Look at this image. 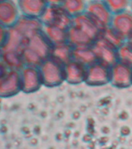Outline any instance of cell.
Here are the masks:
<instances>
[{
    "instance_id": "28",
    "label": "cell",
    "mask_w": 132,
    "mask_h": 149,
    "mask_svg": "<svg viewBox=\"0 0 132 149\" xmlns=\"http://www.w3.org/2000/svg\"><path fill=\"white\" fill-rule=\"evenodd\" d=\"M131 134V128L128 127V126H123L121 128V134L123 135V136H128V135Z\"/></svg>"
},
{
    "instance_id": "33",
    "label": "cell",
    "mask_w": 132,
    "mask_h": 149,
    "mask_svg": "<svg viewBox=\"0 0 132 149\" xmlns=\"http://www.w3.org/2000/svg\"><path fill=\"white\" fill-rule=\"evenodd\" d=\"M108 141H109V137H107V136H103L99 140V141L101 144H106L108 142Z\"/></svg>"
},
{
    "instance_id": "35",
    "label": "cell",
    "mask_w": 132,
    "mask_h": 149,
    "mask_svg": "<svg viewBox=\"0 0 132 149\" xmlns=\"http://www.w3.org/2000/svg\"><path fill=\"white\" fill-rule=\"evenodd\" d=\"M87 126L94 127L95 126V120H94V119L92 118V117H89L87 119Z\"/></svg>"
},
{
    "instance_id": "14",
    "label": "cell",
    "mask_w": 132,
    "mask_h": 149,
    "mask_svg": "<svg viewBox=\"0 0 132 149\" xmlns=\"http://www.w3.org/2000/svg\"><path fill=\"white\" fill-rule=\"evenodd\" d=\"M21 15L40 18L48 6L47 0H17Z\"/></svg>"
},
{
    "instance_id": "31",
    "label": "cell",
    "mask_w": 132,
    "mask_h": 149,
    "mask_svg": "<svg viewBox=\"0 0 132 149\" xmlns=\"http://www.w3.org/2000/svg\"><path fill=\"white\" fill-rule=\"evenodd\" d=\"M48 5H61L63 0H47Z\"/></svg>"
},
{
    "instance_id": "6",
    "label": "cell",
    "mask_w": 132,
    "mask_h": 149,
    "mask_svg": "<svg viewBox=\"0 0 132 149\" xmlns=\"http://www.w3.org/2000/svg\"><path fill=\"white\" fill-rule=\"evenodd\" d=\"M20 75L22 93H34L44 86L39 67L26 65L20 71Z\"/></svg>"
},
{
    "instance_id": "32",
    "label": "cell",
    "mask_w": 132,
    "mask_h": 149,
    "mask_svg": "<svg viewBox=\"0 0 132 149\" xmlns=\"http://www.w3.org/2000/svg\"><path fill=\"white\" fill-rule=\"evenodd\" d=\"M100 113H101L103 115L107 116V115H108V114L110 113V108L107 107H102V109H101V110H100Z\"/></svg>"
},
{
    "instance_id": "53",
    "label": "cell",
    "mask_w": 132,
    "mask_h": 149,
    "mask_svg": "<svg viewBox=\"0 0 132 149\" xmlns=\"http://www.w3.org/2000/svg\"><path fill=\"white\" fill-rule=\"evenodd\" d=\"M121 149H124V148H121Z\"/></svg>"
},
{
    "instance_id": "7",
    "label": "cell",
    "mask_w": 132,
    "mask_h": 149,
    "mask_svg": "<svg viewBox=\"0 0 132 149\" xmlns=\"http://www.w3.org/2000/svg\"><path fill=\"white\" fill-rule=\"evenodd\" d=\"M110 82V67L96 61L88 66L85 83L91 87L104 86Z\"/></svg>"
},
{
    "instance_id": "21",
    "label": "cell",
    "mask_w": 132,
    "mask_h": 149,
    "mask_svg": "<svg viewBox=\"0 0 132 149\" xmlns=\"http://www.w3.org/2000/svg\"><path fill=\"white\" fill-rule=\"evenodd\" d=\"M87 2L86 0H63L61 6L72 16H79L86 12Z\"/></svg>"
},
{
    "instance_id": "27",
    "label": "cell",
    "mask_w": 132,
    "mask_h": 149,
    "mask_svg": "<svg viewBox=\"0 0 132 149\" xmlns=\"http://www.w3.org/2000/svg\"><path fill=\"white\" fill-rule=\"evenodd\" d=\"M9 70L6 64L0 59V79H2L7 74Z\"/></svg>"
},
{
    "instance_id": "50",
    "label": "cell",
    "mask_w": 132,
    "mask_h": 149,
    "mask_svg": "<svg viewBox=\"0 0 132 149\" xmlns=\"http://www.w3.org/2000/svg\"><path fill=\"white\" fill-rule=\"evenodd\" d=\"M130 9L132 10V0H131V3H130Z\"/></svg>"
},
{
    "instance_id": "39",
    "label": "cell",
    "mask_w": 132,
    "mask_h": 149,
    "mask_svg": "<svg viewBox=\"0 0 132 149\" xmlns=\"http://www.w3.org/2000/svg\"><path fill=\"white\" fill-rule=\"evenodd\" d=\"M64 137H65V136L61 133H58L56 134V140H58L59 141H61L62 140H64Z\"/></svg>"
},
{
    "instance_id": "38",
    "label": "cell",
    "mask_w": 132,
    "mask_h": 149,
    "mask_svg": "<svg viewBox=\"0 0 132 149\" xmlns=\"http://www.w3.org/2000/svg\"><path fill=\"white\" fill-rule=\"evenodd\" d=\"M64 136H65V137H66V138H68V137L71 136V134H72V130H71V129H69V128H68V129H66V130L64 131Z\"/></svg>"
},
{
    "instance_id": "9",
    "label": "cell",
    "mask_w": 132,
    "mask_h": 149,
    "mask_svg": "<svg viewBox=\"0 0 132 149\" xmlns=\"http://www.w3.org/2000/svg\"><path fill=\"white\" fill-rule=\"evenodd\" d=\"M117 88H127L132 86V67L118 62L110 68V82Z\"/></svg>"
},
{
    "instance_id": "5",
    "label": "cell",
    "mask_w": 132,
    "mask_h": 149,
    "mask_svg": "<svg viewBox=\"0 0 132 149\" xmlns=\"http://www.w3.org/2000/svg\"><path fill=\"white\" fill-rule=\"evenodd\" d=\"M97 61L111 68L119 61L118 49L106 41L102 37H100L92 45Z\"/></svg>"
},
{
    "instance_id": "8",
    "label": "cell",
    "mask_w": 132,
    "mask_h": 149,
    "mask_svg": "<svg viewBox=\"0 0 132 149\" xmlns=\"http://www.w3.org/2000/svg\"><path fill=\"white\" fill-rule=\"evenodd\" d=\"M22 92L20 71L9 70L0 79V98H11Z\"/></svg>"
},
{
    "instance_id": "37",
    "label": "cell",
    "mask_w": 132,
    "mask_h": 149,
    "mask_svg": "<svg viewBox=\"0 0 132 149\" xmlns=\"http://www.w3.org/2000/svg\"><path fill=\"white\" fill-rule=\"evenodd\" d=\"M87 132L88 134L91 135H93L94 134V133H95V128L94 127H90V126H87Z\"/></svg>"
},
{
    "instance_id": "17",
    "label": "cell",
    "mask_w": 132,
    "mask_h": 149,
    "mask_svg": "<svg viewBox=\"0 0 132 149\" xmlns=\"http://www.w3.org/2000/svg\"><path fill=\"white\" fill-rule=\"evenodd\" d=\"M73 48L74 47L71 45L68 42L53 45L50 58L65 65L72 60Z\"/></svg>"
},
{
    "instance_id": "49",
    "label": "cell",
    "mask_w": 132,
    "mask_h": 149,
    "mask_svg": "<svg viewBox=\"0 0 132 149\" xmlns=\"http://www.w3.org/2000/svg\"><path fill=\"white\" fill-rule=\"evenodd\" d=\"M128 40V41L129 42V43H130L131 44H132V35H131V36L130 37H129V38H128V40Z\"/></svg>"
},
{
    "instance_id": "24",
    "label": "cell",
    "mask_w": 132,
    "mask_h": 149,
    "mask_svg": "<svg viewBox=\"0 0 132 149\" xmlns=\"http://www.w3.org/2000/svg\"><path fill=\"white\" fill-rule=\"evenodd\" d=\"M113 13L124 11L130 7L131 0H102Z\"/></svg>"
},
{
    "instance_id": "23",
    "label": "cell",
    "mask_w": 132,
    "mask_h": 149,
    "mask_svg": "<svg viewBox=\"0 0 132 149\" xmlns=\"http://www.w3.org/2000/svg\"><path fill=\"white\" fill-rule=\"evenodd\" d=\"M119 61L132 67V44L126 40L117 50Z\"/></svg>"
},
{
    "instance_id": "41",
    "label": "cell",
    "mask_w": 132,
    "mask_h": 149,
    "mask_svg": "<svg viewBox=\"0 0 132 149\" xmlns=\"http://www.w3.org/2000/svg\"><path fill=\"white\" fill-rule=\"evenodd\" d=\"M57 116H58V117L59 119H61L63 116H65V113H64V112H63L62 110H60V111L58 112V113H57Z\"/></svg>"
},
{
    "instance_id": "46",
    "label": "cell",
    "mask_w": 132,
    "mask_h": 149,
    "mask_svg": "<svg viewBox=\"0 0 132 149\" xmlns=\"http://www.w3.org/2000/svg\"><path fill=\"white\" fill-rule=\"evenodd\" d=\"M79 136H80V132H79V131H77L76 130V131L74 133V137H75V138H78Z\"/></svg>"
},
{
    "instance_id": "22",
    "label": "cell",
    "mask_w": 132,
    "mask_h": 149,
    "mask_svg": "<svg viewBox=\"0 0 132 149\" xmlns=\"http://www.w3.org/2000/svg\"><path fill=\"white\" fill-rule=\"evenodd\" d=\"M100 37H102L106 41L108 42L117 49H118L127 40L122 35L120 34L111 26H109L107 29L102 30Z\"/></svg>"
},
{
    "instance_id": "15",
    "label": "cell",
    "mask_w": 132,
    "mask_h": 149,
    "mask_svg": "<svg viewBox=\"0 0 132 149\" xmlns=\"http://www.w3.org/2000/svg\"><path fill=\"white\" fill-rule=\"evenodd\" d=\"M72 24L86 33L91 39L94 40V42L100 37L102 33V30L98 27V26L86 13L73 17Z\"/></svg>"
},
{
    "instance_id": "18",
    "label": "cell",
    "mask_w": 132,
    "mask_h": 149,
    "mask_svg": "<svg viewBox=\"0 0 132 149\" xmlns=\"http://www.w3.org/2000/svg\"><path fill=\"white\" fill-rule=\"evenodd\" d=\"M68 42L71 45L75 47L82 46H92L94 43V40H92L86 33L79 28L72 26L68 30Z\"/></svg>"
},
{
    "instance_id": "51",
    "label": "cell",
    "mask_w": 132,
    "mask_h": 149,
    "mask_svg": "<svg viewBox=\"0 0 132 149\" xmlns=\"http://www.w3.org/2000/svg\"><path fill=\"white\" fill-rule=\"evenodd\" d=\"M107 149H116V148H115V147H114V146H112L111 148H107Z\"/></svg>"
},
{
    "instance_id": "13",
    "label": "cell",
    "mask_w": 132,
    "mask_h": 149,
    "mask_svg": "<svg viewBox=\"0 0 132 149\" xmlns=\"http://www.w3.org/2000/svg\"><path fill=\"white\" fill-rule=\"evenodd\" d=\"M17 3L13 0L0 1V23L9 28L16 23L20 14Z\"/></svg>"
},
{
    "instance_id": "16",
    "label": "cell",
    "mask_w": 132,
    "mask_h": 149,
    "mask_svg": "<svg viewBox=\"0 0 132 149\" xmlns=\"http://www.w3.org/2000/svg\"><path fill=\"white\" fill-rule=\"evenodd\" d=\"M72 60L76 61L87 67L97 61L96 56L92 46L74 47L72 52Z\"/></svg>"
},
{
    "instance_id": "25",
    "label": "cell",
    "mask_w": 132,
    "mask_h": 149,
    "mask_svg": "<svg viewBox=\"0 0 132 149\" xmlns=\"http://www.w3.org/2000/svg\"><path fill=\"white\" fill-rule=\"evenodd\" d=\"M8 29L6 26H5L0 23V49L2 48L4 45L5 42L6 40L7 35H8Z\"/></svg>"
},
{
    "instance_id": "10",
    "label": "cell",
    "mask_w": 132,
    "mask_h": 149,
    "mask_svg": "<svg viewBox=\"0 0 132 149\" xmlns=\"http://www.w3.org/2000/svg\"><path fill=\"white\" fill-rule=\"evenodd\" d=\"M27 39L43 30L44 24L40 18L20 15L16 23L13 26Z\"/></svg>"
},
{
    "instance_id": "4",
    "label": "cell",
    "mask_w": 132,
    "mask_h": 149,
    "mask_svg": "<svg viewBox=\"0 0 132 149\" xmlns=\"http://www.w3.org/2000/svg\"><path fill=\"white\" fill-rule=\"evenodd\" d=\"M85 13L101 30L110 26L114 13L102 0H90L87 2Z\"/></svg>"
},
{
    "instance_id": "44",
    "label": "cell",
    "mask_w": 132,
    "mask_h": 149,
    "mask_svg": "<svg viewBox=\"0 0 132 149\" xmlns=\"http://www.w3.org/2000/svg\"><path fill=\"white\" fill-rule=\"evenodd\" d=\"M58 101L60 102V103H62V102L65 101V97L62 96V95H60V96L58 98Z\"/></svg>"
},
{
    "instance_id": "26",
    "label": "cell",
    "mask_w": 132,
    "mask_h": 149,
    "mask_svg": "<svg viewBox=\"0 0 132 149\" xmlns=\"http://www.w3.org/2000/svg\"><path fill=\"white\" fill-rule=\"evenodd\" d=\"M111 97H110V96H106V97L102 98L101 100L99 101L98 102V107H107L110 108V104H111Z\"/></svg>"
},
{
    "instance_id": "3",
    "label": "cell",
    "mask_w": 132,
    "mask_h": 149,
    "mask_svg": "<svg viewBox=\"0 0 132 149\" xmlns=\"http://www.w3.org/2000/svg\"><path fill=\"white\" fill-rule=\"evenodd\" d=\"M40 19L44 26H54L68 30L72 26L73 17L61 5H48Z\"/></svg>"
},
{
    "instance_id": "1",
    "label": "cell",
    "mask_w": 132,
    "mask_h": 149,
    "mask_svg": "<svg viewBox=\"0 0 132 149\" xmlns=\"http://www.w3.org/2000/svg\"><path fill=\"white\" fill-rule=\"evenodd\" d=\"M52 47L53 44L43 30L32 36L22 51L25 65L40 67L44 61L51 57Z\"/></svg>"
},
{
    "instance_id": "52",
    "label": "cell",
    "mask_w": 132,
    "mask_h": 149,
    "mask_svg": "<svg viewBox=\"0 0 132 149\" xmlns=\"http://www.w3.org/2000/svg\"><path fill=\"white\" fill-rule=\"evenodd\" d=\"M0 58H1V51H0Z\"/></svg>"
},
{
    "instance_id": "36",
    "label": "cell",
    "mask_w": 132,
    "mask_h": 149,
    "mask_svg": "<svg viewBox=\"0 0 132 149\" xmlns=\"http://www.w3.org/2000/svg\"><path fill=\"white\" fill-rule=\"evenodd\" d=\"M101 131H102V133L103 134L107 135L110 132V129L108 127H107V126H104V127H103L101 128Z\"/></svg>"
},
{
    "instance_id": "19",
    "label": "cell",
    "mask_w": 132,
    "mask_h": 149,
    "mask_svg": "<svg viewBox=\"0 0 132 149\" xmlns=\"http://www.w3.org/2000/svg\"><path fill=\"white\" fill-rule=\"evenodd\" d=\"M0 59L6 64L9 70L21 71L26 66L22 53L19 51H1Z\"/></svg>"
},
{
    "instance_id": "40",
    "label": "cell",
    "mask_w": 132,
    "mask_h": 149,
    "mask_svg": "<svg viewBox=\"0 0 132 149\" xmlns=\"http://www.w3.org/2000/svg\"><path fill=\"white\" fill-rule=\"evenodd\" d=\"M118 141H119V142H120V143H121V144H124V143H125V142H126V137H125V136H123V135H121V137H119Z\"/></svg>"
},
{
    "instance_id": "2",
    "label": "cell",
    "mask_w": 132,
    "mask_h": 149,
    "mask_svg": "<svg viewBox=\"0 0 132 149\" xmlns=\"http://www.w3.org/2000/svg\"><path fill=\"white\" fill-rule=\"evenodd\" d=\"M43 85L47 88L61 86L65 81V65L51 58L45 60L39 67Z\"/></svg>"
},
{
    "instance_id": "30",
    "label": "cell",
    "mask_w": 132,
    "mask_h": 149,
    "mask_svg": "<svg viewBox=\"0 0 132 149\" xmlns=\"http://www.w3.org/2000/svg\"><path fill=\"white\" fill-rule=\"evenodd\" d=\"M82 140H83L84 142L89 143V142L92 141V140H93V135L89 134H86L83 135Z\"/></svg>"
},
{
    "instance_id": "43",
    "label": "cell",
    "mask_w": 132,
    "mask_h": 149,
    "mask_svg": "<svg viewBox=\"0 0 132 149\" xmlns=\"http://www.w3.org/2000/svg\"><path fill=\"white\" fill-rule=\"evenodd\" d=\"M68 128H69V129H72V128H74L75 127V123H73V122H70V123H68L67 125Z\"/></svg>"
},
{
    "instance_id": "29",
    "label": "cell",
    "mask_w": 132,
    "mask_h": 149,
    "mask_svg": "<svg viewBox=\"0 0 132 149\" xmlns=\"http://www.w3.org/2000/svg\"><path fill=\"white\" fill-rule=\"evenodd\" d=\"M128 117H129V114L127 111L125 110H123V111H121L119 114V118L122 120H128Z\"/></svg>"
},
{
    "instance_id": "47",
    "label": "cell",
    "mask_w": 132,
    "mask_h": 149,
    "mask_svg": "<svg viewBox=\"0 0 132 149\" xmlns=\"http://www.w3.org/2000/svg\"><path fill=\"white\" fill-rule=\"evenodd\" d=\"M119 143H120V142H119V141H114L113 142V145H112V146H114V147H115V148H117V146L118 145Z\"/></svg>"
},
{
    "instance_id": "45",
    "label": "cell",
    "mask_w": 132,
    "mask_h": 149,
    "mask_svg": "<svg viewBox=\"0 0 132 149\" xmlns=\"http://www.w3.org/2000/svg\"><path fill=\"white\" fill-rule=\"evenodd\" d=\"M94 147H95V144L93 143V142H89V148L90 149H94Z\"/></svg>"
},
{
    "instance_id": "48",
    "label": "cell",
    "mask_w": 132,
    "mask_h": 149,
    "mask_svg": "<svg viewBox=\"0 0 132 149\" xmlns=\"http://www.w3.org/2000/svg\"><path fill=\"white\" fill-rule=\"evenodd\" d=\"M72 144H73V145H75V146H77V145H78V141H77V140H74V141H72Z\"/></svg>"
},
{
    "instance_id": "11",
    "label": "cell",
    "mask_w": 132,
    "mask_h": 149,
    "mask_svg": "<svg viewBox=\"0 0 132 149\" xmlns=\"http://www.w3.org/2000/svg\"><path fill=\"white\" fill-rule=\"evenodd\" d=\"M113 29L128 40L132 35V10L126 9L113 15L111 24Z\"/></svg>"
},
{
    "instance_id": "42",
    "label": "cell",
    "mask_w": 132,
    "mask_h": 149,
    "mask_svg": "<svg viewBox=\"0 0 132 149\" xmlns=\"http://www.w3.org/2000/svg\"><path fill=\"white\" fill-rule=\"evenodd\" d=\"M86 109H87V107H86L85 105H82V106H81L80 108H79V111L81 112V113H85V112L86 111Z\"/></svg>"
},
{
    "instance_id": "54",
    "label": "cell",
    "mask_w": 132,
    "mask_h": 149,
    "mask_svg": "<svg viewBox=\"0 0 132 149\" xmlns=\"http://www.w3.org/2000/svg\"><path fill=\"white\" fill-rule=\"evenodd\" d=\"M0 1H3V0H0Z\"/></svg>"
},
{
    "instance_id": "34",
    "label": "cell",
    "mask_w": 132,
    "mask_h": 149,
    "mask_svg": "<svg viewBox=\"0 0 132 149\" xmlns=\"http://www.w3.org/2000/svg\"><path fill=\"white\" fill-rule=\"evenodd\" d=\"M81 112L79 111V110H77V111H75L73 113H72V118L74 119V120H79L80 118V116H81Z\"/></svg>"
},
{
    "instance_id": "12",
    "label": "cell",
    "mask_w": 132,
    "mask_h": 149,
    "mask_svg": "<svg viewBox=\"0 0 132 149\" xmlns=\"http://www.w3.org/2000/svg\"><path fill=\"white\" fill-rule=\"evenodd\" d=\"M87 68L88 67L86 65L72 60L65 65V81L74 86L85 83Z\"/></svg>"
},
{
    "instance_id": "20",
    "label": "cell",
    "mask_w": 132,
    "mask_h": 149,
    "mask_svg": "<svg viewBox=\"0 0 132 149\" xmlns=\"http://www.w3.org/2000/svg\"><path fill=\"white\" fill-rule=\"evenodd\" d=\"M43 32L53 45L68 42V30L54 26H44Z\"/></svg>"
}]
</instances>
